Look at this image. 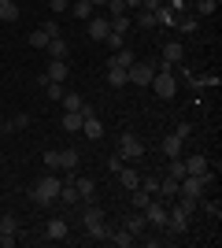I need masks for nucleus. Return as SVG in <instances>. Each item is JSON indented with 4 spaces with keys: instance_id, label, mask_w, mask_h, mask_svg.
<instances>
[{
    "instance_id": "1",
    "label": "nucleus",
    "mask_w": 222,
    "mask_h": 248,
    "mask_svg": "<svg viewBox=\"0 0 222 248\" xmlns=\"http://www.w3.org/2000/svg\"><path fill=\"white\" fill-rule=\"evenodd\" d=\"M59 186H63V178H56V174L37 178V186L30 189V200H33L37 207H52L56 197H59Z\"/></svg>"
},
{
    "instance_id": "2",
    "label": "nucleus",
    "mask_w": 222,
    "mask_h": 248,
    "mask_svg": "<svg viewBox=\"0 0 222 248\" xmlns=\"http://www.w3.org/2000/svg\"><path fill=\"white\" fill-rule=\"evenodd\" d=\"M82 222H85V230H89V237H96V241H107L111 226L104 222V211H100V207H85V211H82Z\"/></svg>"
},
{
    "instance_id": "3",
    "label": "nucleus",
    "mask_w": 222,
    "mask_h": 248,
    "mask_svg": "<svg viewBox=\"0 0 222 248\" xmlns=\"http://www.w3.org/2000/svg\"><path fill=\"white\" fill-rule=\"evenodd\" d=\"M152 89H156L159 100H174V93H178V78H174V71H156V74H152Z\"/></svg>"
},
{
    "instance_id": "4",
    "label": "nucleus",
    "mask_w": 222,
    "mask_h": 248,
    "mask_svg": "<svg viewBox=\"0 0 222 248\" xmlns=\"http://www.w3.org/2000/svg\"><path fill=\"white\" fill-rule=\"evenodd\" d=\"M152 74H156V63L152 60H133L126 67V78L133 85H152Z\"/></svg>"
},
{
    "instance_id": "5",
    "label": "nucleus",
    "mask_w": 222,
    "mask_h": 248,
    "mask_svg": "<svg viewBox=\"0 0 222 248\" xmlns=\"http://www.w3.org/2000/svg\"><path fill=\"white\" fill-rule=\"evenodd\" d=\"M145 155V141L137 134H122L118 137V159H141Z\"/></svg>"
},
{
    "instance_id": "6",
    "label": "nucleus",
    "mask_w": 222,
    "mask_h": 248,
    "mask_svg": "<svg viewBox=\"0 0 222 248\" xmlns=\"http://www.w3.org/2000/svg\"><path fill=\"white\" fill-rule=\"evenodd\" d=\"M204 193H207V182H204V174H185L178 182V197H192V200H200Z\"/></svg>"
},
{
    "instance_id": "7",
    "label": "nucleus",
    "mask_w": 222,
    "mask_h": 248,
    "mask_svg": "<svg viewBox=\"0 0 222 248\" xmlns=\"http://www.w3.org/2000/svg\"><path fill=\"white\" fill-rule=\"evenodd\" d=\"M167 230L170 233H185V230H189V211H185V207H167Z\"/></svg>"
},
{
    "instance_id": "8",
    "label": "nucleus",
    "mask_w": 222,
    "mask_h": 248,
    "mask_svg": "<svg viewBox=\"0 0 222 248\" xmlns=\"http://www.w3.org/2000/svg\"><path fill=\"white\" fill-rule=\"evenodd\" d=\"M89 26H85V33L93 37V41H104L107 33H111V19H104V15H93V19H85Z\"/></svg>"
},
{
    "instance_id": "9",
    "label": "nucleus",
    "mask_w": 222,
    "mask_h": 248,
    "mask_svg": "<svg viewBox=\"0 0 222 248\" xmlns=\"http://www.w3.org/2000/svg\"><path fill=\"white\" fill-rule=\"evenodd\" d=\"M0 233H4V248L15 245V233H19V218L15 215H0Z\"/></svg>"
},
{
    "instance_id": "10",
    "label": "nucleus",
    "mask_w": 222,
    "mask_h": 248,
    "mask_svg": "<svg viewBox=\"0 0 222 248\" xmlns=\"http://www.w3.org/2000/svg\"><path fill=\"white\" fill-rule=\"evenodd\" d=\"M145 211H126V218H122V230H130V233H133V237H141V233H145Z\"/></svg>"
},
{
    "instance_id": "11",
    "label": "nucleus",
    "mask_w": 222,
    "mask_h": 248,
    "mask_svg": "<svg viewBox=\"0 0 222 248\" xmlns=\"http://www.w3.org/2000/svg\"><path fill=\"white\" fill-rule=\"evenodd\" d=\"M159 152L167 155V159H178V155L185 152V141H181L178 134H170V137H163V145H159Z\"/></svg>"
},
{
    "instance_id": "12",
    "label": "nucleus",
    "mask_w": 222,
    "mask_h": 248,
    "mask_svg": "<svg viewBox=\"0 0 222 248\" xmlns=\"http://www.w3.org/2000/svg\"><path fill=\"white\" fill-rule=\"evenodd\" d=\"M67 74H71L67 60H52V63H48V71H44V78H48V82H59V85H67Z\"/></svg>"
},
{
    "instance_id": "13",
    "label": "nucleus",
    "mask_w": 222,
    "mask_h": 248,
    "mask_svg": "<svg viewBox=\"0 0 222 248\" xmlns=\"http://www.w3.org/2000/svg\"><path fill=\"white\" fill-rule=\"evenodd\" d=\"M44 233H48V241H63L67 233H71V226H67L63 215H56V218H48V230H44Z\"/></svg>"
},
{
    "instance_id": "14",
    "label": "nucleus",
    "mask_w": 222,
    "mask_h": 248,
    "mask_svg": "<svg viewBox=\"0 0 222 248\" xmlns=\"http://www.w3.org/2000/svg\"><path fill=\"white\" fill-rule=\"evenodd\" d=\"M82 134L89 137V141H100V137H104V123H100L96 115H89V119H82Z\"/></svg>"
},
{
    "instance_id": "15",
    "label": "nucleus",
    "mask_w": 222,
    "mask_h": 248,
    "mask_svg": "<svg viewBox=\"0 0 222 248\" xmlns=\"http://www.w3.org/2000/svg\"><path fill=\"white\" fill-rule=\"evenodd\" d=\"M185 163V174H204L207 170V155H181Z\"/></svg>"
},
{
    "instance_id": "16",
    "label": "nucleus",
    "mask_w": 222,
    "mask_h": 248,
    "mask_svg": "<svg viewBox=\"0 0 222 248\" xmlns=\"http://www.w3.org/2000/svg\"><path fill=\"white\" fill-rule=\"evenodd\" d=\"M59 204H67V207H74V204H82V197H78V189H74V182H63L59 186Z\"/></svg>"
},
{
    "instance_id": "17",
    "label": "nucleus",
    "mask_w": 222,
    "mask_h": 248,
    "mask_svg": "<svg viewBox=\"0 0 222 248\" xmlns=\"http://www.w3.org/2000/svg\"><path fill=\"white\" fill-rule=\"evenodd\" d=\"M115 174H118V182H122L126 189H137L141 186V170H133V167H118Z\"/></svg>"
},
{
    "instance_id": "18",
    "label": "nucleus",
    "mask_w": 222,
    "mask_h": 248,
    "mask_svg": "<svg viewBox=\"0 0 222 248\" xmlns=\"http://www.w3.org/2000/svg\"><path fill=\"white\" fill-rule=\"evenodd\" d=\"M74 189H78V197H82V200L96 197V182H93V178H78V174H74Z\"/></svg>"
},
{
    "instance_id": "19",
    "label": "nucleus",
    "mask_w": 222,
    "mask_h": 248,
    "mask_svg": "<svg viewBox=\"0 0 222 248\" xmlns=\"http://www.w3.org/2000/svg\"><path fill=\"white\" fill-rule=\"evenodd\" d=\"M78 163H82L78 148H63V152H59V167H63V170H78Z\"/></svg>"
},
{
    "instance_id": "20",
    "label": "nucleus",
    "mask_w": 222,
    "mask_h": 248,
    "mask_svg": "<svg viewBox=\"0 0 222 248\" xmlns=\"http://www.w3.org/2000/svg\"><path fill=\"white\" fill-rule=\"evenodd\" d=\"M159 200H167V197H178V178H159V193H156Z\"/></svg>"
},
{
    "instance_id": "21",
    "label": "nucleus",
    "mask_w": 222,
    "mask_h": 248,
    "mask_svg": "<svg viewBox=\"0 0 222 248\" xmlns=\"http://www.w3.org/2000/svg\"><path fill=\"white\" fill-rule=\"evenodd\" d=\"M0 22H19V4L15 0H0Z\"/></svg>"
},
{
    "instance_id": "22",
    "label": "nucleus",
    "mask_w": 222,
    "mask_h": 248,
    "mask_svg": "<svg viewBox=\"0 0 222 248\" xmlns=\"http://www.w3.org/2000/svg\"><path fill=\"white\" fill-rule=\"evenodd\" d=\"M126 71H122V67H107V85H111V89H126Z\"/></svg>"
},
{
    "instance_id": "23",
    "label": "nucleus",
    "mask_w": 222,
    "mask_h": 248,
    "mask_svg": "<svg viewBox=\"0 0 222 248\" xmlns=\"http://www.w3.org/2000/svg\"><path fill=\"white\" fill-rule=\"evenodd\" d=\"M133 60H137V56H133V52H130V48H118L115 56L107 60V67H122V71H126V67H130V63H133Z\"/></svg>"
},
{
    "instance_id": "24",
    "label": "nucleus",
    "mask_w": 222,
    "mask_h": 248,
    "mask_svg": "<svg viewBox=\"0 0 222 248\" xmlns=\"http://www.w3.org/2000/svg\"><path fill=\"white\" fill-rule=\"evenodd\" d=\"M178 19H181V15H178V11H170L167 4L156 8V22H159V26H178Z\"/></svg>"
},
{
    "instance_id": "25",
    "label": "nucleus",
    "mask_w": 222,
    "mask_h": 248,
    "mask_svg": "<svg viewBox=\"0 0 222 248\" xmlns=\"http://www.w3.org/2000/svg\"><path fill=\"white\" fill-rule=\"evenodd\" d=\"M107 241H111V245H118V248H130L137 237H133L130 230H111V233H107Z\"/></svg>"
},
{
    "instance_id": "26",
    "label": "nucleus",
    "mask_w": 222,
    "mask_h": 248,
    "mask_svg": "<svg viewBox=\"0 0 222 248\" xmlns=\"http://www.w3.org/2000/svg\"><path fill=\"white\" fill-rule=\"evenodd\" d=\"M30 126V115H11L4 119V134H15V130H26Z\"/></svg>"
},
{
    "instance_id": "27",
    "label": "nucleus",
    "mask_w": 222,
    "mask_h": 248,
    "mask_svg": "<svg viewBox=\"0 0 222 248\" xmlns=\"http://www.w3.org/2000/svg\"><path fill=\"white\" fill-rule=\"evenodd\" d=\"M44 52H48L52 60H63V56H67V41H63V37H52V41L44 45Z\"/></svg>"
},
{
    "instance_id": "28",
    "label": "nucleus",
    "mask_w": 222,
    "mask_h": 248,
    "mask_svg": "<svg viewBox=\"0 0 222 248\" xmlns=\"http://www.w3.org/2000/svg\"><path fill=\"white\" fill-rule=\"evenodd\" d=\"M63 130L67 134H78L82 130V111H63Z\"/></svg>"
},
{
    "instance_id": "29",
    "label": "nucleus",
    "mask_w": 222,
    "mask_h": 248,
    "mask_svg": "<svg viewBox=\"0 0 222 248\" xmlns=\"http://www.w3.org/2000/svg\"><path fill=\"white\" fill-rule=\"evenodd\" d=\"M148 200H152V193H148V189H130V204H133V207H137V211H141V207H148Z\"/></svg>"
},
{
    "instance_id": "30",
    "label": "nucleus",
    "mask_w": 222,
    "mask_h": 248,
    "mask_svg": "<svg viewBox=\"0 0 222 248\" xmlns=\"http://www.w3.org/2000/svg\"><path fill=\"white\" fill-rule=\"evenodd\" d=\"M178 30L181 33H196V30H200V15H181V19H178Z\"/></svg>"
},
{
    "instance_id": "31",
    "label": "nucleus",
    "mask_w": 222,
    "mask_h": 248,
    "mask_svg": "<svg viewBox=\"0 0 222 248\" xmlns=\"http://www.w3.org/2000/svg\"><path fill=\"white\" fill-rule=\"evenodd\" d=\"M196 207H204V211H207L211 218H219V215H222V204H219V200H207V197L196 200Z\"/></svg>"
},
{
    "instance_id": "32",
    "label": "nucleus",
    "mask_w": 222,
    "mask_h": 248,
    "mask_svg": "<svg viewBox=\"0 0 222 248\" xmlns=\"http://www.w3.org/2000/svg\"><path fill=\"white\" fill-rule=\"evenodd\" d=\"M104 45H107V48H111V52L126 48V33H115V30H111V33H107V37H104Z\"/></svg>"
},
{
    "instance_id": "33",
    "label": "nucleus",
    "mask_w": 222,
    "mask_h": 248,
    "mask_svg": "<svg viewBox=\"0 0 222 248\" xmlns=\"http://www.w3.org/2000/svg\"><path fill=\"white\" fill-rule=\"evenodd\" d=\"M93 4H89V0H74V15H78V19H93Z\"/></svg>"
},
{
    "instance_id": "34",
    "label": "nucleus",
    "mask_w": 222,
    "mask_h": 248,
    "mask_svg": "<svg viewBox=\"0 0 222 248\" xmlns=\"http://www.w3.org/2000/svg\"><path fill=\"white\" fill-rule=\"evenodd\" d=\"M137 26H141V30H156V26H159V22H156V11H141V15H137Z\"/></svg>"
},
{
    "instance_id": "35",
    "label": "nucleus",
    "mask_w": 222,
    "mask_h": 248,
    "mask_svg": "<svg viewBox=\"0 0 222 248\" xmlns=\"http://www.w3.org/2000/svg\"><path fill=\"white\" fill-rule=\"evenodd\" d=\"M130 26H133V19H130V15H115V19H111V30H115V33H126Z\"/></svg>"
},
{
    "instance_id": "36",
    "label": "nucleus",
    "mask_w": 222,
    "mask_h": 248,
    "mask_svg": "<svg viewBox=\"0 0 222 248\" xmlns=\"http://www.w3.org/2000/svg\"><path fill=\"white\" fill-rule=\"evenodd\" d=\"M82 96H78V93H63V108H67V111H82Z\"/></svg>"
},
{
    "instance_id": "37",
    "label": "nucleus",
    "mask_w": 222,
    "mask_h": 248,
    "mask_svg": "<svg viewBox=\"0 0 222 248\" xmlns=\"http://www.w3.org/2000/svg\"><path fill=\"white\" fill-rule=\"evenodd\" d=\"M219 11V0H196V15H215Z\"/></svg>"
},
{
    "instance_id": "38",
    "label": "nucleus",
    "mask_w": 222,
    "mask_h": 248,
    "mask_svg": "<svg viewBox=\"0 0 222 248\" xmlns=\"http://www.w3.org/2000/svg\"><path fill=\"white\" fill-rule=\"evenodd\" d=\"M26 41H30V45H33V48H44V45H48V33H44V30H41V26H37V30H33V33H30V37H26Z\"/></svg>"
},
{
    "instance_id": "39",
    "label": "nucleus",
    "mask_w": 222,
    "mask_h": 248,
    "mask_svg": "<svg viewBox=\"0 0 222 248\" xmlns=\"http://www.w3.org/2000/svg\"><path fill=\"white\" fill-rule=\"evenodd\" d=\"M167 174H170V178H178V182L185 178V163H181V155H178V159H170V170H167Z\"/></svg>"
},
{
    "instance_id": "40",
    "label": "nucleus",
    "mask_w": 222,
    "mask_h": 248,
    "mask_svg": "<svg viewBox=\"0 0 222 248\" xmlns=\"http://www.w3.org/2000/svg\"><path fill=\"white\" fill-rule=\"evenodd\" d=\"M107 11H111V19H115V15H130L126 0H107Z\"/></svg>"
},
{
    "instance_id": "41",
    "label": "nucleus",
    "mask_w": 222,
    "mask_h": 248,
    "mask_svg": "<svg viewBox=\"0 0 222 248\" xmlns=\"http://www.w3.org/2000/svg\"><path fill=\"white\" fill-rule=\"evenodd\" d=\"M44 93L52 96V100H63V93H67V89H63L59 82H48V85H44Z\"/></svg>"
},
{
    "instance_id": "42",
    "label": "nucleus",
    "mask_w": 222,
    "mask_h": 248,
    "mask_svg": "<svg viewBox=\"0 0 222 248\" xmlns=\"http://www.w3.org/2000/svg\"><path fill=\"white\" fill-rule=\"evenodd\" d=\"M41 159H44V167H48V170H56V167H59V152H56V148H48Z\"/></svg>"
},
{
    "instance_id": "43",
    "label": "nucleus",
    "mask_w": 222,
    "mask_h": 248,
    "mask_svg": "<svg viewBox=\"0 0 222 248\" xmlns=\"http://www.w3.org/2000/svg\"><path fill=\"white\" fill-rule=\"evenodd\" d=\"M141 189H148V193L156 197V193H159V178H145V174H141Z\"/></svg>"
},
{
    "instance_id": "44",
    "label": "nucleus",
    "mask_w": 222,
    "mask_h": 248,
    "mask_svg": "<svg viewBox=\"0 0 222 248\" xmlns=\"http://www.w3.org/2000/svg\"><path fill=\"white\" fill-rule=\"evenodd\" d=\"M41 30H44V33H48V41H52V37H59V22H44Z\"/></svg>"
},
{
    "instance_id": "45",
    "label": "nucleus",
    "mask_w": 222,
    "mask_h": 248,
    "mask_svg": "<svg viewBox=\"0 0 222 248\" xmlns=\"http://www.w3.org/2000/svg\"><path fill=\"white\" fill-rule=\"evenodd\" d=\"M167 0H141V11H156V8H163Z\"/></svg>"
},
{
    "instance_id": "46",
    "label": "nucleus",
    "mask_w": 222,
    "mask_h": 248,
    "mask_svg": "<svg viewBox=\"0 0 222 248\" xmlns=\"http://www.w3.org/2000/svg\"><path fill=\"white\" fill-rule=\"evenodd\" d=\"M67 4H74V0H48V8L59 15V11H67Z\"/></svg>"
},
{
    "instance_id": "47",
    "label": "nucleus",
    "mask_w": 222,
    "mask_h": 248,
    "mask_svg": "<svg viewBox=\"0 0 222 248\" xmlns=\"http://www.w3.org/2000/svg\"><path fill=\"white\" fill-rule=\"evenodd\" d=\"M174 134H178V137H181V141H185V137H189V134H192V123H178V130H174Z\"/></svg>"
},
{
    "instance_id": "48",
    "label": "nucleus",
    "mask_w": 222,
    "mask_h": 248,
    "mask_svg": "<svg viewBox=\"0 0 222 248\" xmlns=\"http://www.w3.org/2000/svg\"><path fill=\"white\" fill-rule=\"evenodd\" d=\"M170 11H178V15H185V0H167Z\"/></svg>"
},
{
    "instance_id": "49",
    "label": "nucleus",
    "mask_w": 222,
    "mask_h": 248,
    "mask_svg": "<svg viewBox=\"0 0 222 248\" xmlns=\"http://www.w3.org/2000/svg\"><path fill=\"white\" fill-rule=\"evenodd\" d=\"M133 8H141V0H126V11H133Z\"/></svg>"
},
{
    "instance_id": "50",
    "label": "nucleus",
    "mask_w": 222,
    "mask_h": 248,
    "mask_svg": "<svg viewBox=\"0 0 222 248\" xmlns=\"http://www.w3.org/2000/svg\"><path fill=\"white\" fill-rule=\"evenodd\" d=\"M89 4H93V8H107V0H89Z\"/></svg>"
},
{
    "instance_id": "51",
    "label": "nucleus",
    "mask_w": 222,
    "mask_h": 248,
    "mask_svg": "<svg viewBox=\"0 0 222 248\" xmlns=\"http://www.w3.org/2000/svg\"><path fill=\"white\" fill-rule=\"evenodd\" d=\"M0 248H4V233H0Z\"/></svg>"
}]
</instances>
